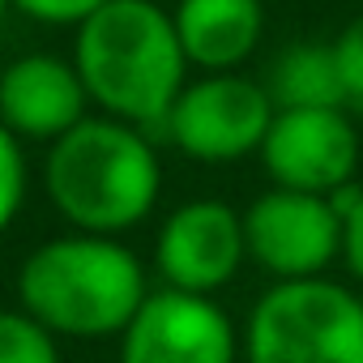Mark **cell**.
I'll return each instance as SVG.
<instances>
[{
    "label": "cell",
    "instance_id": "obj_4",
    "mask_svg": "<svg viewBox=\"0 0 363 363\" xmlns=\"http://www.w3.org/2000/svg\"><path fill=\"white\" fill-rule=\"evenodd\" d=\"M240 342L244 363H363V295L325 274L269 282Z\"/></svg>",
    "mask_w": 363,
    "mask_h": 363
},
{
    "label": "cell",
    "instance_id": "obj_8",
    "mask_svg": "<svg viewBox=\"0 0 363 363\" xmlns=\"http://www.w3.org/2000/svg\"><path fill=\"white\" fill-rule=\"evenodd\" d=\"M244 342L214 295L158 286L120 329L116 363H240Z\"/></svg>",
    "mask_w": 363,
    "mask_h": 363
},
{
    "label": "cell",
    "instance_id": "obj_7",
    "mask_svg": "<svg viewBox=\"0 0 363 363\" xmlns=\"http://www.w3.org/2000/svg\"><path fill=\"white\" fill-rule=\"evenodd\" d=\"M257 158L274 184L333 197L354 184L363 150L350 107H274Z\"/></svg>",
    "mask_w": 363,
    "mask_h": 363
},
{
    "label": "cell",
    "instance_id": "obj_2",
    "mask_svg": "<svg viewBox=\"0 0 363 363\" xmlns=\"http://www.w3.org/2000/svg\"><path fill=\"white\" fill-rule=\"evenodd\" d=\"M73 65L86 82L90 107L150 133L162 128L175 94L189 82L171 9L154 0H107L73 26Z\"/></svg>",
    "mask_w": 363,
    "mask_h": 363
},
{
    "label": "cell",
    "instance_id": "obj_17",
    "mask_svg": "<svg viewBox=\"0 0 363 363\" xmlns=\"http://www.w3.org/2000/svg\"><path fill=\"white\" fill-rule=\"evenodd\" d=\"M103 5H107V0H13V9L22 18H30L39 26H69V30L77 22H86Z\"/></svg>",
    "mask_w": 363,
    "mask_h": 363
},
{
    "label": "cell",
    "instance_id": "obj_13",
    "mask_svg": "<svg viewBox=\"0 0 363 363\" xmlns=\"http://www.w3.org/2000/svg\"><path fill=\"white\" fill-rule=\"evenodd\" d=\"M0 363H60V337L22 303L0 308Z\"/></svg>",
    "mask_w": 363,
    "mask_h": 363
},
{
    "label": "cell",
    "instance_id": "obj_18",
    "mask_svg": "<svg viewBox=\"0 0 363 363\" xmlns=\"http://www.w3.org/2000/svg\"><path fill=\"white\" fill-rule=\"evenodd\" d=\"M9 9H13V0H0V26H5V18H9Z\"/></svg>",
    "mask_w": 363,
    "mask_h": 363
},
{
    "label": "cell",
    "instance_id": "obj_10",
    "mask_svg": "<svg viewBox=\"0 0 363 363\" xmlns=\"http://www.w3.org/2000/svg\"><path fill=\"white\" fill-rule=\"evenodd\" d=\"M86 116L90 94L73 56L26 52L0 69V120L22 141H56Z\"/></svg>",
    "mask_w": 363,
    "mask_h": 363
},
{
    "label": "cell",
    "instance_id": "obj_16",
    "mask_svg": "<svg viewBox=\"0 0 363 363\" xmlns=\"http://www.w3.org/2000/svg\"><path fill=\"white\" fill-rule=\"evenodd\" d=\"M333 201L342 210V265L354 278V286H363V189L350 184L333 193Z\"/></svg>",
    "mask_w": 363,
    "mask_h": 363
},
{
    "label": "cell",
    "instance_id": "obj_11",
    "mask_svg": "<svg viewBox=\"0 0 363 363\" xmlns=\"http://www.w3.org/2000/svg\"><path fill=\"white\" fill-rule=\"evenodd\" d=\"M171 22L197 73H235L261 48L265 5L261 0H175Z\"/></svg>",
    "mask_w": 363,
    "mask_h": 363
},
{
    "label": "cell",
    "instance_id": "obj_9",
    "mask_svg": "<svg viewBox=\"0 0 363 363\" xmlns=\"http://www.w3.org/2000/svg\"><path fill=\"white\" fill-rule=\"evenodd\" d=\"M248 261L244 240V210L223 197H193L179 201L154 235V269L162 286L218 295L240 278Z\"/></svg>",
    "mask_w": 363,
    "mask_h": 363
},
{
    "label": "cell",
    "instance_id": "obj_6",
    "mask_svg": "<svg viewBox=\"0 0 363 363\" xmlns=\"http://www.w3.org/2000/svg\"><path fill=\"white\" fill-rule=\"evenodd\" d=\"M248 261L274 282L320 278L342 261V210L325 193L303 189H265L244 206Z\"/></svg>",
    "mask_w": 363,
    "mask_h": 363
},
{
    "label": "cell",
    "instance_id": "obj_12",
    "mask_svg": "<svg viewBox=\"0 0 363 363\" xmlns=\"http://www.w3.org/2000/svg\"><path fill=\"white\" fill-rule=\"evenodd\" d=\"M274 107H346L329 43H291L265 69Z\"/></svg>",
    "mask_w": 363,
    "mask_h": 363
},
{
    "label": "cell",
    "instance_id": "obj_14",
    "mask_svg": "<svg viewBox=\"0 0 363 363\" xmlns=\"http://www.w3.org/2000/svg\"><path fill=\"white\" fill-rule=\"evenodd\" d=\"M26 193H30V162H26L22 137L0 120V235L18 223Z\"/></svg>",
    "mask_w": 363,
    "mask_h": 363
},
{
    "label": "cell",
    "instance_id": "obj_5",
    "mask_svg": "<svg viewBox=\"0 0 363 363\" xmlns=\"http://www.w3.org/2000/svg\"><path fill=\"white\" fill-rule=\"evenodd\" d=\"M274 120V99L265 82L235 73H201L189 77L175 94L162 137L193 162H240L248 154H261V141Z\"/></svg>",
    "mask_w": 363,
    "mask_h": 363
},
{
    "label": "cell",
    "instance_id": "obj_15",
    "mask_svg": "<svg viewBox=\"0 0 363 363\" xmlns=\"http://www.w3.org/2000/svg\"><path fill=\"white\" fill-rule=\"evenodd\" d=\"M333 65L342 77V94L350 111H363V13L350 18L337 35H333Z\"/></svg>",
    "mask_w": 363,
    "mask_h": 363
},
{
    "label": "cell",
    "instance_id": "obj_1",
    "mask_svg": "<svg viewBox=\"0 0 363 363\" xmlns=\"http://www.w3.org/2000/svg\"><path fill=\"white\" fill-rule=\"evenodd\" d=\"M43 193L73 231L128 235L162 197V158L150 128L90 111L48 141Z\"/></svg>",
    "mask_w": 363,
    "mask_h": 363
},
{
    "label": "cell",
    "instance_id": "obj_3",
    "mask_svg": "<svg viewBox=\"0 0 363 363\" xmlns=\"http://www.w3.org/2000/svg\"><path fill=\"white\" fill-rule=\"evenodd\" d=\"M150 295L141 257L120 235L65 231L35 244L18 265V303L56 337H120Z\"/></svg>",
    "mask_w": 363,
    "mask_h": 363
}]
</instances>
